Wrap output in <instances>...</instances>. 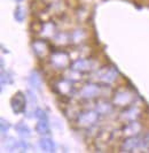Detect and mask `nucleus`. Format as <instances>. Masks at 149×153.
I'll return each instance as SVG.
<instances>
[{
  "label": "nucleus",
  "mask_w": 149,
  "mask_h": 153,
  "mask_svg": "<svg viewBox=\"0 0 149 153\" xmlns=\"http://www.w3.org/2000/svg\"><path fill=\"white\" fill-rule=\"evenodd\" d=\"M10 129V123L8 122L7 120H5L4 117L0 119V131H1V135L5 136L7 135V132Z\"/></svg>",
  "instance_id": "nucleus-24"
},
{
  "label": "nucleus",
  "mask_w": 149,
  "mask_h": 153,
  "mask_svg": "<svg viewBox=\"0 0 149 153\" xmlns=\"http://www.w3.org/2000/svg\"><path fill=\"white\" fill-rule=\"evenodd\" d=\"M142 130V124L138 121H132V122L125 123L123 129L120 130L122 136L128 137V136H138Z\"/></svg>",
  "instance_id": "nucleus-14"
},
{
  "label": "nucleus",
  "mask_w": 149,
  "mask_h": 153,
  "mask_svg": "<svg viewBox=\"0 0 149 153\" xmlns=\"http://www.w3.org/2000/svg\"><path fill=\"white\" fill-rule=\"evenodd\" d=\"M141 146V138L138 136H128L123 139V142L119 145V152L131 153L134 152L136 149Z\"/></svg>",
  "instance_id": "nucleus-12"
},
{
  "label": "nucleus",
  "mask_w": 149,
  "mask_h": 153,
  "mask_svg": "<svg viewBox=\"0 0 149 153\" xmlns=\"http://www.w3.org/2000/svg\"><path fill=\"white\" fill-rule=\"evenodd\" d=\"M0 81H1V90L4 89V86L7 84H13V77L10 75V73H8L5 70V68L1 69V77H0Z\"/></svg>",
  "instance_id": "nucleus-23"
},
{
  "label": "nucleus",
  "mask_w": 149,
  "mask_h": 153,
  "mask_svg": "<svg viewBox=\"0 0 149 153\" xmlns=\"http://www.w3.org/2000/svg\"><path fill=\"white\" fill-rule=\"evenodd\" d=\"M35 130L40 136H48L51 134V128L48 124V120H38L35 127Z\"/></svg>",
  "instance_id": "nucleus-19"
},
{
  "label": "nucleus",
  "mask_w": 149,
  "mask_h": 153,
  "mask_svg": "<svg viewBox=\"0 0 149 153\" xmlns=\"http://www.w3.org/2000/svg\"><path fill=\"white\" fill-rule=\"evenodd\" d=\"M70 69H72L77 73H80V74H87V73L94 71L97 68L95 67V63L92 59H89V58H78V59H76L71 62Z\"/></svg>",
  "instance_id": "nucleus-8"
},
{
  "label": "nucleus",
  "mask_w": 149,
  "mask_h": 153,
  "mask_svg": "<svg viewBox=\"0 0 149 153\" xmlns=\"http://www.w3.org/2000/svg\"><path fill=\"white\" fill-rule=\"evenodd\" d=\"M39 146L40 149L47 153H52L55 152V144L53 142V139L48 137H41L39 139Z\"/></svg>",
  "instance_id": "nucleus-20"
},
{
  "label": "nucleus",
  "mask_w": 149,
  "mask_h": 153,
  "mask_svg": "<svg viewBox=\"0 0 149 153\" xmlns=\"http://www.w3.org/2000/svg\"><path fill=\"white\" fill-rule=\"evenodd\" d=\"M134 101H135L134 92L127 88H119L112 94V105L116 107H128Z\"/></svg>",
  "instance_id": "nucleus-3"
},
{
  "label": "nucleus",
  "mask_w": 149,
  "mask_h": 153,
  "mask_svg": "<svg viewBox=\"0 0 149 153\" xmlns=\"http://www.w3.org/2000/svg\"><path fill=\"white\" fill-rule=\"evenodd\" d=\"M71 55L69 52L64 50H55L53 51L49 58H48V63L51 66V69L58 70V71H63L70 68L71 66Z\"/></svg>",
  "instance_id": "nucleus-1"
},
{
  "label": "nucleus",
  "mask_w": 149,
  "mask_h": 153,
  "mask_svg": "<svg viewBox=\"0 0 149 153\" xmlns=\"http://www.w3.org/2000/svg\"><path fill=\"white\" fill-rule=\"evenodd\" d=\"M53 44L56 46H67L69 44H71L70 42V31L69 32H64V31H59L56 33V36L53 38Z\"/></svg>",
  "instance_id": "nucleus-17"
},
{
  "label": "nucleus",
  "mask_w": 149,
  "mask_h": 153,
  "mask_svg": "<svg viewBox=\"0 0 149 153\" xmlns=\"http://www.w3.org/2000/svg\"><path fill=\"white\" fill-rule=\"evenodd\" d=\"M15 130L18 134V136L23 139L31 137V129L29 128V126L23 121H20L15 124Z\"/></svg>",
  "instance_id": "nucleus-18"
},
{
  "label": "nucleus",
  "mask_w": 149,
  "mask_h": 153,
  "mask_svg": "<svg viewBox=\"0 0 149 153\" xmlns=\"http://www.w3.org/2000/svg\"><path fill=\"white\" fill-rule=\"evenodd\" d=\"M52 88L55 93H58L60 97H71L74 94V82L70 81L67 77H60L52 83Z\"/></svg>",
  "instance_id": "nucleus-6"
},
{
  "label": "nucleus",
  "mask_w": 149,
  "mask_h": 153,
  "mask_svg": "<svg viewBox=\"0 0 149 153\" xmlns=\"http://www.w3.org/2000/svg\"><path fill=\"white\" fill-rule=\"evenodd\" d=\"M141 147L149 150V132H146L141 137Z\"/></svg>",
  "instance_id": "nucleus-27"
},
{
  "label": "nucleus",
  "mask_w": 149,
  "mask_h": 153,
  "mask_svg": "<svg viewBox=\"0 0 149 153\" xmlns=\"http://www.w3.org/2000/svg\"><path fill=\"white\" fill-rule=\"evenodd\" d=\"M35 117L37 120H48V116H47L46 112H45L43 108H37L35 111Z\"/></svg>",
  "instance_id": "nucleus-26"
},
{
  "label": "nucleus",
  "mask_w": 149,
  "mask_h": 153,
  "mask_svg": "<svg viewBox=\"0 0 149 153\" xmlns=\"http://www.w3.org/2000/svg\"><path fill=\"white\" fill-rule=\"evenodd\" d=\"M58 28L56 24L52 21H43L40 29L37 32V35L39 36V38H44L47 40H53V38L56 36L58 33Z\"/></svg>",
  "instance_id": "nucleus-11"
},
{
  "label": "nucleus",
  "mask_w": 149,
  "mask_h": 153,
  "mask_svg": "<svg viewBox=\"0 0 149 153\" xmlns=\"http://www.w3.org/2000/svg\"><path fill=\"white\" fill-rule=\"evenodd\" d=\"M27 96L21 91H17L10 98V107L15 114H24L27 111Z\"/></svg>",
  "instance_id": "nucleus-10"
},
{
  "label": "nucleus",
  "mask_w": 149,
  "mask_h": 153,
  "mask_svg": "<svg viewBox=\"0 0 149 153\" xmlns=\"http://www.w3.org/2000/svg\"><path fill=\"white\" fill-rule=\"evenodd\" d=\"M28 149H29V145H28V143L25 142V139H23V140H17L16 149H15L16 152H27Z\"/></svg>",
  "instance_id": "nucleus-25"
},
{
  "label": "nucleus",
  "mask_w": 149,
  "mask_h": 153,
  "mask_svg": "<svg viewBox=\"0 0 149 153\" xmlns=\"http://www.w3.org/2000/svg\"><path fill=\"white\" fill-rule=\"evenodd\" d=\"M118 70L114 66H103L94 70L93 76L95 77V81L102 85H110L116 82L118 78Z\"/></svg>",
  "instance_id": "nucleus-2"
},
{
  "label": "nucleus",
  "mask_w": 149,
  "mask_h": 153,
  "mask_svg": "<svg viewBox=\"0 0 149 153\" xmlns=\"http://www.w3.org/2000/svg\"><path fill=\"white\" fill-rule=\"evenodd\" d=\"M29 85L33 89V90H37L40 91L41 90V84H43V77L39 74V71L37 70H32L29 75Z\"/></svg>",
  "instance_id": "nucleus-16"
},
{
  "label": "nucleus",
  "mask_w": 149,
  "mask_h": 153,
  "mask_svg": "<svg viewBox=\"0 0 149 153\" xmlns=\"http://www.w3.org/2000/svg\"><path fill=\"white\" fill-rule=\"evenodd\" d=\"M16 144H17V140L14 137H6V139L4 138L1 142V149L6 150L7 152H15Z\"/></svg>",
  "instance_id": "nucleus-21"
},
{
  "label": "nucleus",
  "mask_w": 149,
  "mask_h": 153,
  "mask_svg": "<svg viewBox=\"0 0 149 153\" xmlns=\"http://www.w3.org/2000/svg\"><path fill=\"white\" fill-rule=\"evenodd\" d=\"M95 111L99 113V115H110L114 111V105L105 99H99L95 104Z\"/></svg>",
  "instance_id": "nucleus-15"
},
{
  "label": "nucleus",
  "mask_w": 149,
  "mask_h": 153,
  "mask_svg": "<svg viewBox=\"0 0 149 153\" xmlns=\"http://www.w3.org/2000/svg\"><path fill=\"white\" fill-rule=\"evenodd\" d=\"M46 5H52V4H54V2H56V1H60V0H43Z\"/></svg>",
  "instance_id": "nucleus-28"
},
{
  "label": "nucleus",
  "mask_w": 149,
  "mask_h": 153,
  "mask_svg": "<svg viewBox=\"0 0 149 153\" xmlns=\"http://www.w3.org/2000/svg\"><path fill=\"white\" fill-rule=\"evenodd\" d=\"M31 48L33 54L37 56L39 60H45L48 59L52 53V47L49 45L48 40L44 38H37L32 40L31 43Z\"/></svg>",
  "instance_id": "nucleus-7"
},
{
  "label": "nucleus",
  "mask_w": 149,
  "mask_h": 153,
  "mask_svg": "<svg viewBox=\"0 0 149 153\" xmlns=\"http://www.w3.org/2000/svg\"><path fill=\"white\" fill-rule=\"evenodd\" d=\"M87 38H89V32L86 29L76 28V29L70 31V42L72 45H83V44H85Z\"/></svg>",
  "instance_id": "nucleus-13"
},
{
  "label": "nucleus",
  "mask_w": 149,
  "mask_h": 153,
  "mask_svg": "<svg viewBox=\"0 0 149 153\" xmlns=\"http://www.w3.org/2000/svg\"><path fill=\"white\" fill-rule=\"evenodd\" d=\"M103 89L104 85L101 86L99 83H94V82H89L84 84L79 89V98L84 100H93L95 98H99L100 96H103Z\"/></svg>",
  "instance_id": "nucleus-5"
},
{
  "label": "nucleus",
  "mask_w": 149,
  "mask_h": 153,
  "mask_svg": "<svg viewBox=\"0 0 149 153\" xmlns=\"http://www.w3.org/2000/svg\"><path fill=\"white\" fill-rule=\"evenodd\" d=\"M142 113L141 106L136 105L134 101L132 105H130L128 107H125V109L119 114V120L123 123H128L132 121H136Z\"/></svg>",
  "instance_id": "nucleus-9"
},
{
  "label": "nucleus",
  "mask_w": 149,
  "mask_h": 153,
  "mask_svg": "<svg viewBox=\"0 0 149 153\" xmlns=\"http://www.w3.org/2000/svg\"><path fill=\"white\" fill-rule=\"evenodd\" d=\"M15 1H16V2H18V4H20V2H22V1H24V0H15Z\"/></svg>",
  "instance_id": "nucleus-29"
},
{
  "label": "nucleus",
  "mask_w": 149,
  "mask_h": 153,
  "mask_svg": "<svg viewBox=\"0 0 149 153\" xmlns=\"http://www.w3.org/2000/svg\"><path fill=\"white\" fill-rule=\"evenodd\" d=\"M27 17V10L25 8L22 6H17L14 10V19L16 20V22L22 23Z\"/></svg>",
  "instance_id": "nucleus-22"
},
{
  "label": "nucleus",
  "mask_w": 149,
  "mask_h": 153,
  "mask_svg": "<svg viewBox=\"0 0 149 153\" xmlns=\"http://www.w3.org/2000/svg\"><path fill=\"white\" fill-rule=\"evenodd\" d=\"M97 120H99V113L95 109H85L79 112V114L74 119V123L78 128L89 129L97 124Z\"/></svg>",
  "instance_id": "nucleus-4"
}]
</instances>
